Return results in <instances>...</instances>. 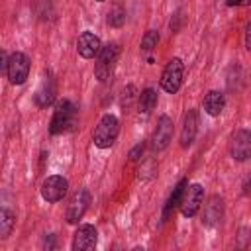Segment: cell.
I'll return each instance as SVG.
<instances>
[{
	"label": "cell",
	"instance_id": "44dd1931",
	"mask_svg": "<svg viewBox=\"0 0 251 251\" xmlns=\"http://www.w3.org/2000/svg\"><path fill=\"white\" fill-rule=\"evenodd\" d=\"M124 22H126V12L120 6H114L112 12L108 14V24L114 27H120V25H124Z\"/></svg>",
	"mask_w": 251,
	"mask_h": 251
},
{
	"label": "cell",
	"instance_id": "ba28073f",
	"mask_svg": "<svg viewBox=\"0 0 251 251\" xmlns=\"http://www.w3.org/2000/svg\"><path fill=\"white\" fill-rule=\"evenodd\" d=\"M204 202V188L202 184H190L186 186L184 190V196H182V202H180V212L184 218H192L198 214L200 206Z\"/></svg>",
	"mask_w": 251,
	"mask_h": 251
},
{
	"label": "cell",
	"instance_id": "2e32d148",
	"mask_svg": "<svg viewBox=\"0 0 251 251\" xmlns=\"http://www.w3.org/2000/svg\"><path fill=\"white\" fill-rule=\"evenodd\" d=\"M202 106H204V112L206 114H210V116H220L222 112H224V108H226V96H224V92H220V90H210L206 96H204V100H202Z\"/></svg>",
	"mask_w": 251,
	"mask_h": 251
},
{
	"label": "cell",
	"instance_id": "d4e9b609",
	"mask_svg": "<svg viewBox=\"0 0 251 251\" xmlns=\"http://www.w3.org/2000/svg\"><path fill=\"white\" fill-rule=\"evenodd\" d=\"M243 188H245V194H251V175L247 176V180H245V184H243Z\"/></svg>",
	"mask_w": 251,
	"mask_h": 251
},
{
	"label": "cell",
	"instance_id": "ac0fdd59",
	"mask_svg": "<svg viewBox=\"0 0 251 251\" xmlns=\"http://www.w3.org/2000/svg\"><path fill=\"white\" fill-rule=\"evenodd\" d=\"M157 106V92L153 88H145L139 96V112L141 114H151V110Z\"/></svg>",
	"mask_w": 251,
	"mask_h": 251
},
{
	"label": "cell",
	"instance_id": "4fadbf2b",
	"mask_svg": "<svg viewBox=\"0 0 251 251\" xmlns=\"http://www.w3.org/2000/svg\"><path fill=\"white\" fill-rule=\"evenodd\" d=\"M222 214H224V198L214 194L208 198V202L204 204V212H202V224L212 227L216 224H220L222 220Z\"/></svg>",
	"mask_w": 251,
	"mask_h": 251
},
{
	"label": "cell",
	"instance_id": "7402d4cb",
	"mask_svg": "<svg viewBox=\"0 0 251 251\" xmlns=\"http://www.w3.org/2000/svg\"><path fill=\"white\" fill-rule=\"evenodd\" d=\"M141 151H143V145H141V143H139V145H135V147L129 151V159H131V161H137Z\"/></svg>",
	"mask_w": 251,
	"mask_h": 251
},
{
	"label": "cell",
	"instance_id": "3957f363",
	"mask_svg": "<svg viewBox=\"0 0 251 251\" xmlns=\"http://www.w3.org/2000/svg\"><path fill=\"white\" fill-rule=\"evenodd\" d=\"M118 55H120L118 43H108L98 53L96 63H94V76L100 82H108L110 80V76L114 73V67H116V61H118Z\"/></svg>",
	"mask_w": 251,
	"mask_h": 251
},
{
	"label": "cell",
	"instance_id": "8992f818",
	"mask_svg": "<svg viewBox=\"0 0 251 251\" xmlns=\"http://www.w3.org/2000/svg\"><path fill=\"white\" fill-rule=\"evenodd\" d=\"M67 188H69V180L65 176L51 175L41 184V196H43V200H47L49 204H53V202H59V200L65 198Z\"/></svg>",
	"mask_w": 251,
	"mask_h": 251
},
{
	"label": "cell",
	"instance_id": "5bb4252c",
	"mask_svg": "<svg viewBox=\"0 0 251 251\" xmlns=\"http://www.w3.org/2000/svg\"><path fill=\"white\" fill-rule=\"evenodd\" d=\"M196 131H198V116H196V110H188L184 114V120H182V129H180V147H190L194 137H196Z\"/></svg>",
	"mask_w": 251,
	"mask_h": 251
},
{
	"label": "cell",
	"instance_id": "9c48e42d",
	"mask_svg": "<svg viewBox=\"0 0 251 251\" xmlns=\"http://www.w3.org/2000/svg\"><path fill=\"white\" fill-rule=\"evenodd\" d=\"M229 153L235 161H247L251 157V129H237L231 135Z\"/></svg>",
	"mask_w": 251,
	"mask_h": 251
},
{
	"label": "cell",
	"instance_id": "30bf717a",
	"mask_svg": "<svg viewBox=\"0 0 251 251\" xmlns=\"http://www.w3.org/2000/svg\"><path fill=\"white\" fill-rule=\"evenodd\" d=\"M173 139V122L169 116H161L157 120V126L153 129V135H151V145L155 151H163L167 149V145L171 143Z\"/></svg>",
	"mask_w": 251,
	"mask_h": 251
},
{
	"label": "cell",
	"instance_id": "e0dca14e",
	"mask_svg": "<svg viewBox=\"0 0 251 251\" xmlns=\"http://www.w3.org/2000/svg\"><path fill=\"white\" fill-rule=\"evenodd\" d=\"M186 186H188V182H186V178H182V180L173 188V192H171V196H169V200H167V204H165V214H163L165 218H169V216H171V212H173L176 206H180Z\"/></svg>",
	"mask_w": 251,
	"mask_h": 251
},
{
	"label": "cell",
	"instance_id": "9a60e30c",
	"mask_svg": "<svg viewBox=\"0 0 251 251\" xmlns=\"http://www.w3.org/2000/svg\"><path fill=\"white\" fill-rule=\"evenodd\" d=\"M53 100H55V80L47 73V76L41 80V86L35 92V104L39 108H47L53 104Z\"/></svg>",
	"mask_w": 251,
	"mask_h": 251
},
{
	"label": "cell",
	"instance_id": "cb8c5ba5",
	"mask_svg": "<svg viewBox=\"0 0 251 251\" xmlns=\"http://www.w3.org/2000/svg\"><path fill=\"white\" fill-rule=\"evenodd\" d=\"M227 6H249L251 0H226Z\"/></svg>",
	"mask_w": 251,
	"mask_h": 251
},
{
	"label": "cell",
	"instance_id": "52a82bcc",
	"mask_svg": "<svg viewBox=\"0 0 251 251\" xmlns=\"http://www.w3.org/2000/svg\"><path fill=\"white\" fill-rule=\"evenodd\" d=\"M88 204H90V192L86 188H78L73 194V198H71V202L67 206V216H65L67 222L69 224H78L82 220V216L86 214Z\"/></svg>",
	"mask_w": 251,
	"mask_h": 251
},
{
	"label": "cell",
	"instance_id": "8fae6325",
	"mask_svg": "<svg viewBox=\"0 0 251 251\" xmlns=\"http://www.w3.org/2000/svg\"><path fill=\"white\" fill-rule=\"evenodd\" d=\"M96 243H98L96 227L90 224L78 226V229L75 231V237H73V249L75 251H90L96 247Z\"/></svg>",
	"mask_w": 251,
	"mask_h": 251
},
{
	"label": "cell",
	"instance_id": "6da1fadb",
	"mask_svg": "<svg viewBox=\"0 0 251 251\" xmlns=\"http://www.w3.org/2000/svg\"><path fill=\"white\" fill-rule=\"evenodd\" d=\"M75 122H76V108L71 100L63 98L55 106V112H53V118L49 124V133L59 135L63 131H69L75 126Z\"/></svg>",
	"mask_w": 251,
	"mask_h": 251
},
{
	"label": "cell",
	"instance_id": "5b68a950",
	"mask_svg": "<svg viewBox=\"0 0 251 251\" xmlns=\"http://www.w3.org/2000/svg\"><path fill=\"white\" fill-rule=\"evenodd\" d=\"M29 57L22 51H16L10 55L8 59V71H6V76L10 78L12 84H24L29 76Z\"/></svg>",
	"mask_w": 251,
	"mask_h": 251
},
{
	"label": "cell",
	"instance_id": "7a4b0ae2",
	"mask_svg": "<svg viewBox=\"0 0 251 251\" xmlns=\"http://www.w3.org/2000/svg\"><path fill=\"white\" fill-rule=\"evenodd\" d=\"M118 133H120V122L114 114H104L94 129V145L100 147V149H108L116 143L118 139Z\"/></svg>",
	"mask_w": 251,
	"mask_h": 251
},
{
	"label": "cell",
	"instance_id": "ffe728a7",
	"mask_svg": "<svg viewBox=\"0 0 251 251\" xmlns=\"http://www.w3.org/2000/svg\"><path fill=\"white\" fill-rule=\"evenodd\" d=\"M157 43H159V33L155 29H147L145 35H143V39H141V51L143 53H149V51H153L157 47Z\"/></svg>",
	"mask_w": 251,
	"mask_h": 251
},
{
	"label": "cell",
	"instance_id": "484cf974",
	"mask_svg": "<svg viewBox=\"0 0 251 251\" xmlns=\"http://www.w3.org/2000/svg\"><path fill=\"white\" fill-rule=\"evenodd\" d=\"M96 2H104V0H96Z\"/></svg>",
	"mask_w": 251,
	"mask_h": 251
},
{
	"label": "cell",
	"instance_id": "603a6c76",
	"mask_svg": "<svg viewBox=\"0 0 251 251\" xmlns=\"http://www.w3.org/2000/svg\"><path fill=\"white\" fill-rule=\"evenodd\" d=\"M245 47H247V51H251V20L245 27Z\"/></svg>",
	"mask_w": 251,
	"mask_h": 251
},
{
	"label": "cell",
	"instance_id": "277c9868",
	"mask_svg": "<svg viewBox=\"0 0 251 251\" xmlns=\"http://www.w3.org/2000/svg\"><path fill=\"white\" fill-rule=\"evenodd\" d=\"M182 75H184V65L178 57H173L167 67L163 69V75H161V88L167 92V94H176L180 84H182Z\"/></svg>",
	"mask_w": 251,
	"mask_h": 251
},
{
	"label": "cell",
	"instance_id": "7c38bea8",
	"mask_svg": "<svg viewBox=\"0 0 251 251\" xmlns=\"http://www.w3.org/2000/svg\"><path fill=\"white\" fill-rule=\"evenodd\" d=\"M76 51L82 59H94L98 57V53L102 51V43L100 37L94 35L92 31H82L76 39Z\"/></svg>",
	"mask_w": 251,
	"mask_h": 251
},
{
	"label": "cell",
	"instance_id": "d6986e66",
	"mask_svg": "<svg viewBox=\"0 0 251 251\" xmlns=\"http://www.w3.org/2000/svg\"><path fill=\"white\" fill-rule=\"evenodd\" d=\"M16 224V216L8 210V208H2L0 210V237L6 239L10 233H12V227Z\"/></svg>",
	"mask_w": 251,
	"mask_h": 251
}]
</instances>
